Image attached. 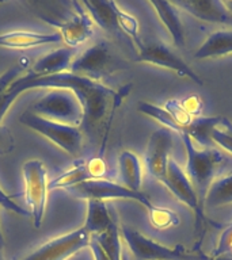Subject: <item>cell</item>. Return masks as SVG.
Instances as JSON below:
<instances>
[{
    "mask_svg": "<svg viewBox=\"0 0 232 260\" xmlns=\"http://www.w3.org/2000/svg\"><path fill=\"white\" fill-rule=\"evenodd\" d=\"M38 88L69 89L76 95L84 111V119L80 129L89 132L91 138L98 134V132H103L101 154H99L102 157L114 113L121 106L124 99L128 96L132 84L124 85L121 89H113L103 83L90 80L87 77L77 76L71 72L42 77H32L27 73H24L12 81L10 87L0 95V125L8 109L20 93Z\"/></svg>",
    "mask_w": 232,
    "mask_h": 260,
    "instance_id": "6da1fadb",
    "label": "cell"
},
{
    "mask_svg": "<svg viewBox=\"0 0 232 260\" xmlns=\"http://www.w3.org/2000/svg\"><path fill=\"white\" fill-rule=\"evenodd\" d=\"M181 137L186 150L187 176L204 205L208 190L215 182L216 174L225 161V157L220 150L213 148H197L187 134H182Z\"/></svg>",
    "mask_w": 232,
    "mask_h": 260,
    "instance_id": "7a4b0ae2",
    "label": "cell"
},
{
    "mask_svg": "<svg viewBox=\"0 0 232 260\" xmlns=\"http://www.w3.org/2000/svg\"><path fill=\"white\" fill-rule=\"evenodd\" d=\"M28 111L49 121L76 127H80L84 119V111L76 95L63 88L49 89L33 103Z\"/></svg>",
    "mask_w": 232,
    "mask_h": 260,
    "instance_id": "3957f363",
    "label": "cell"
},
{
    "mask_svg": "<svg viewBox=\"0 0 232 260\" xmlns=\"http://www.w3.org/2000/svg\"><path fill=\"white\" fill-rule=\"evenodd\" d=\"M120 233L130 252L138 260H209L201 251L187 249L182 245L167 247L128 225H122Z\"/></svg>",
    "mask_w": 232,
    "mask_h": 260,
    "instance_id": "277c9868",
    "label": "cell"
},
{
    "mask_svg": "<svg viewBox=\"0 0 232 260\" xmlns=\"http://www.w3.org/2000/svg\"><path fill=\"white\" fill-rule=\"evenodd\" d=\"M162 184L171 191V194L178 199L179 202L186 205L189 209L193 210L195 215V245L194 251H201V243H202L204 235L207 231V217H205V207L199 201L198 195L195 192L194 187L191 184L190 179L185 171L179 167V164L174 158H170L168 167H167L166 179Z\"/></svg>",
    "mask_w": 232,
    "mask_h": 260,
    "instance_id": "5b68a950",
    "label": "cell"
},
{
    "mask_svg": "<svg viewBox=\"0 0 232 260\" xmlns=\"http://www.w3.org/2000/svg\"><path fill=\"white\" fill-rule=\"evenodd\" d=\"M19 122L33 132L41 134L42 137L48 138L49 141L71 156H77L80 153L83 145V132L80 127L49 121L33 114L28 110L20 115Z\"/></svg>",
    "mask_w": 232,
    "mask_h": 260,
    "instance_id": "8992f818",
    "label": "cell"
},
{
    "mask_svg": "<svg viewBox=\"0 0 232 260\" xmlns=\"http://www.w3.org/2000/svg\"><path fill=\"white\" fill-rule=\"evenodd\" d=\"M24 201L36 228H41L48 202V171L40 160H28L23 164Z\"/></svg>",
    "mask_w": 232,
    "mask_h": 260,
    "instance_id": "52a82bcc",
    "label": "cell"
},
{
    "mask_svg": "<svg viewBox=\"0 0 232 260\" xmlns=\"http://www.w3.org/2000/svg\"><path fill=\"white\" fill-rule=\"evenodd\" d=\"M75 198L84 199H98V201H110V199H126V201H134V202L141 203L147 210L154 206L151 202L150 197L144 192H134L122 186L120 183L111 182L107 179H93L87 182L81 183L79 186L71 187L65 190Z\"/></svg>",
    "mask_w": 232,
    "mask_h": 260,
    "instance_id": "ba28073f",
    "label": "cell"
},
{
    "mask_svg": "<svg viewBox=\"0 0 232 260\" xmlns=\"http://www.w3.org/2000/svg\"><path fill=\"white\" fill-rule=\"evenodd\" d=\"M114 69L115 60L110 45L106 41H99L73 58L69 72L102 83V79L109 76Z\"/></svg>",
    "mask_w": 232,
    "mask_h": 260,
    "instance_id": "9c48e42d",
    "label": "cell"
},
{
    "mask_svg": "<svg viewBox=\"0 0 232 260\" xmlns=\"http://www.w3.org/2000/svg\"><path fill=\"white\" fill-rule=\"evenodd\" d=\"M136 61L168 69V71L177 73L178 76L190 79L191 81H194L195 84H204L201 76H198L193 71L190 65H187V62L183 60L182 57L177 54L170 46H167L166 44H163L160 41H155V42H150V44L142 42L141 46L137 49Z\"/></svg>",
    "mask_w": 232,
    "mask_h": 260,
    "instance_id": "30bf717a",
    "label": "cell"
},
{
    "mask_svg": "<svg viewBox=\"0 0 232 260\" xmlns=\"http://www.w3.org/2000/svg\"><path fill=\"white\" fill-rule=\"evenodd\" d=\"M91 235L84 226L50 240L23 260H68L71 256L89 247Z\"/></svg>",
    "mask_w": 232,
    "mask_h": 260,
    "instance_id": "8fae6325",
    "label": "cell"
},
{
    "mask_svg": "<svg viewBox=\"0 0 232 260\" xmlns=\"http://www.w3.org/2000/svg\"><path fill=\"white\" fill-rule=\"evenodd\" d=\"M172 149V133L170 130L158 129L151 134L146 152V164L150 175L163 183L167 175V167Z\"/></svg>",
    "mask_w": 232,
    "mask_h": 260,
    "instance_id": "7c38bea8",
    "label": "cell"
},
{
    "mask_svg": "<svg viewBox=\"0 0 232 260\" xmlns=\"http://www.w3.org/2000/svg\"><path fill=\"white\" fill-rule=\"evenodd\" d=\"M75 14L64 20H46L48 23L59 28L61 40L68 48L77 49L79 45L89 40L93 36V20L85 12L80 2H72Z\"/></svg>",
    "mask_w": 232,
    "mask_h": 260,
    "instance_id": "4fadbf2b",
    "label": "cell"
},
{
    "mask_svg": "<svg viewBox=\"0 0 232 260\" xmlns=\"http://www.w3.org/2000/svg\"><path fill=\"white\" fill-rule=\"evenodd\" d=\"M179 8L207 23L223 24L232 28V15L224 6L223 0H181L172 2Z\"/></svg>",
    "mask_w": 232,
    "mask_h": 260,
    "instance_id": "5bb4252c",
    "label": "cell"
},
{
    "mask_svg": "<svg viewBox=\"0 0 232 260\" xmlns=\"http://www.w3.org/2000/svg\"><path fill=\"white\" fill-rule=\"evenodd\" d=\"M75 56H76V49L68 48V46L56 49L46 56L41 57L40 60H37L30 71L26 73L32 77H42L69 72Z\"/></svg>",
    "mask_w": 232,
    "mask_h": 260,
    "instance_id": "9a60e30c",
    "label": "cell"
},
{
    "mask_svg": "<svg viewBox=\"0 0 232 260\" xmlns=\"http://www.w3.org/2000/svg\"><path fill=\"white\" fill-rule=\"evenodd\" d=\"M59 32H37V31H8L0 34V48L6 49H30L42 45L59 44L61 42Z\"/></svg>",
    "mask_w": 232,
    "mask_h": 260,
    "instance_id": "2e32d148",
    "label": "cell"
},
{
    "mask_svg": "<svg viewBox=\"0 0 232 260\" xmlns=\"http://www.w3.org/2000/svg\"><path fill=\"white\" fill-rule=\"evenodd\" d=\"M150 6L154 8V11L156 12V15L167 31L170 32L174 46L182 48L185 45V30L179 16V8L171 2H160V0H152L150 2Z\"/></svg>",
    "mask_w": 232,
    "mask_h": 260,
    "instance_id": "e0dca14e",
    "label": "cell"
},
{
    "mask_svg": "<svg viewBox=\"0 0 232 260\" xmlns=\"http://www.w3.org/2000/svg\"><path fill=\"white\" fill-rule=\"evenodd\" d=\"M232 54V28H219L208 34L194 52L195 60H208Z\"/></svg>",
    "mask_w": 232,
    "mask_h": 260,
    "instance_id": "ac0fdd59",
    "label": "cell"
},
{
    "mask_svg": "<svg viewBox=\"0 0 232 260\" xmlns=\"http://www.w3.org/2000/svg\"><path fill=\"white\" fill-rule=\"evenodd\" d=\"M118 172L122 186L134 192H140L142 184V167L137 154L130 150H122L118 156Z\"/></svg>",
    "mask_w": 232,
    "mask_h": 260,
    "instance_id": "d6986e66",
    "label": "cell"
},
{
    "mask_svg": "<svg viewBox=\"0 0 232 260\" xmlns=\"http://www.w3.org/2000/svg\"><path fill=\"white\" fill-rule=\"evenodd\" d=\"M81 6L89 14L93 23L106 31H118L117 16H115V2H105V0H85L81 2Z\"/></svg>",
    "mask_w": 232,
    "mask_h": 260,
    "instance_id": "ffe728a7",
    "label": "cell"
},
{
    "mask_svg": "<svg viewBox=\"0 0 232 260\" xmlns=\"http://www.w3.org/2000/svg\"><path fill=\"white\" fill-rule=\"evenodd\" d=\"M114 223H117L113 219L107 205L105 201L98 199H90L87 201V217L84 221V229L91 236L99 235L102 232L107 231Z\"/></svg>",
    "mask_w": 232,
    "mask_h": 260,
    "instance_id": "44dd1931",
    "label": "cell"
},
{
    "mask_svg": "<svg viewBox=\"0 0 232 260\" xmlns=\"http://www.w3.org/2000/svg\"><path fill=\"white\" fill-rule=\"evenodd\" d=\"M93 175L87 166V160H77L71 168L61 172L56 179L49 182L48 190H68L71 187L79 186L81 183L93 180Z\"/></svg>",
    "mask_w": 232,
    "mask_h": 260,
    "instance_id": "7402d4cb",
    "label": "cell"
},
{
    "mask_svg": "<svg viewBox=\"0 0 232 260\" xmlns=\"http://www.w3.org/2000/svg\"><path fill=\"white\" fill-rule=\"evenodd\" d=\"M232 203V174L216 179L208 190L204 206L220 207Z\"/></svg>",
    "mask_w": 232,
    "mask_h": 260,
    "instance_id": "603a6c76",
    "label": "cell"
},
{
    "mask_svg": "<svg viewBox=\"0 0 232 260\" xmlns=\"http://www.w3.org/2000/svg\"><path fill=\"white\" fill-rule=\"evenodd\" d=\"M115 16H117V24L118 28L124 31L126 36L129 37L130 40L134 42L136 50L142 45V41L140 38V26H138V20L134 18L133 15H130L126 11H124L122 8H120L117 3H115Z\"/></svg>",
    "mask_w": 232,
    "mask_h": 260,
    "instance_id": "cb8c5ba5",
    "label": "cell"
},
{
    "mask_svg": "<svg viewBox=\"0 0 232 260\" xmlns=\"http://www.w3.org/2000/svg\"><path fill=\"white\" fill-rule=\"evenodd\" d=\"M148 218L151 225L156 229H170L179 225L178 215L166 207L152 206L148 209Z\"/></svg>",
    "mask_w": 232,
    "mask_h": 260,
    "instance_id": "d4e9b609",
    "label": "cell"
},
{
    "mask_svg": "<svg viewBox=\"0 0 232 260\" xmlns=\"http://www.w3.org/2000/svg\"><path fill=\"white\" fill-rule=\"evenodd\" d=\"M211 141L232 154V122L228 118L223 117L220 125L212 130Z\"/></svg>",
    "mask_w": 232,
    "mask_h": 260,
    "instance_id": "484cf974",
    "label": "cell"
},
{
    "mask_svg": "<svg viewBox=\"0 0 232 260\" xmlns=\"http://www.w3.org/2000/svg\"><path fill=\"white\" fill-rule=\"evenodd\" d=\"M221 255H232V223L228 225L227 229L221 233L217 247L209 259H215Z\"/></svg>",
    "mask_w": 232,
    "mask_h": 260,
    "instance_id": "4316f807",
    "label": "cell"
},
{
    "mask_svg": "<svg viewBox=\"0 0 232 260\" xmlns=\"http://www.w3.org/2000/svg\"><path fill=\"white\" fill-rule=\"evenodd\" d=\"M0 206L8 211H12V213H16V214L23 215V217H28V215H30L28 210H26V209H23L22 206H19V205L12 199L11 195H8L2 187H0Z\"/></svg>",
    "mask_w": 232,
    "mask_h": 260,
    "instance_id": "83f0119b",
    "label": "cell"
},
{
    "mask_svg": "<svg viewBox=\"0 0 232 260\" xmlns=\"http://www.w3.org/2000/svg\"><path fill=\"white\" fill-rule=\"evenodd\" d=\"M87 166H89V170L94 179H105L106 174H107V167H106L105 160L101 156L89 158Z\"/></svg>",
    "mask_w": 232,
    "mask_h": 260,
    "instance_id": "f1b7e54d",
    "label": "cell"
},
{
    "mask_svg": "<svg viewBox=\"0 0 232 260\" xmlns=\"http://www.w3.org/2000/svg\"><path fill=\"white\" fill-rule=\"evenodd\" d=\"M15 148V140L14 136L8 130V127L0 125V154L11 153Z\"/></svg>",
    "mask_w": 232,
    "mask_h": 260,
    "instance_id": "f546056e",
    "label": "cell"
},
{
    "mask_svg": "<svg viewBox=\"0 0 232 260\" xmlns=\"http://www.w3.org/2000/svg\"><path fill=\"white\" fill-rule=\"evenodd\" d=\"M22 71H23V67L22 65H15V67H12V68L7 69L6 72L0 76V95L6 91V89L10 87L12 81L18 79V77L22 75Z\"/></svg>",
    "mask_w": 232,
    "mask_h": 260,
    "instance_id": "4dcf8cb0",
    "label": "cell"
},
{
    "mask_svg": "<svg viewBox=\"0 0 232 260\" xmlns=\"http://www.w3.org/2000/svg\"><path fill=\"white\" fill-rule=\"evenodd\" d=\"M181 105L185 109V111L193 118L199 117V113L202 110V102H201V99L197 95H191V96L185 98L183 101H181Z\"/></svg>",
    "mask_w": 232,
    "mask_h": 260,
    "instance_id": "1f68e13d",
    "label": "cell"
},
{
    "mask_svg": "<svg viewBox=\"0 0 232 260\" xmlns=\"http://www.w3.org/2000/svg\"><path fill=\"white\" fill-rule=\"evenodd\" d=\"M89 248L91 249V253H93L94 260H110L109 255L106 253L105 249L101 247V244L98 243L97 239L91 236V240H90Z\"/></svg>",
    "mask_w": 232,
    "mask_h": 260,
    "instance_id": "d6a6232c",
    "label": "cell"
},
{
    "mask_svg": "<svg viewBox=\"0 0 232 260\" xmlns=\"http://www.w3.org/2000/svg\"><path fill=\"white\" fill-rule=\"evenodd\" d=\"M224 6H225V8L228 10V12L232 15V0H223Z\"/></svg>",
    "mask_w": 232,
    "mask_h": 260,
    "instance_id": "836d02e7",
    "label": "cell"
},
{
    "mask_svg": "<svg viewBox=\"0 0 232 260\" xmlns=\"http://www.w3.org/2000/svg\"><path fill=\"white\" fill-rule=\"evenodd\" d=\"M209 260H232V255H221L215 257V259H209Z\"/></svg>",
    "mask_w": 232,
    "mask_h": 260,
    "instance_id": "e575fe53",
    "label": "cell"
},
{
    "mask_svg": "<svg viewBox=\"0 0 232 260\" xmlns=\"http://www.w3.org/2000/svg\"><path fill=\"white\" fill-rule=\"evenodd\" d=\"M4 248V237H3V232H2V228H0V249Z\"/></svg>",
    "mask_w": 232,
    "mask_h": 260,
    "instance_id": "d590c367",
    "label": "cell"
},
{
    "mask_svg": "<svg viewBox=\"0 0 232 260\" xmlns=\"http://www.w3.org/2000/svg\"><path fill=\"white\" fill-rule=\"evenodd\" d=\"M2 251H3V249H0V260H4V257H3V253H2Z\"/></svg>",
    "mask_w": 232,
    "mask_h": 260,
    "instance_id": "8d00e7d4",
    "label": "cell"
},
{
    "mask_svg": "<svg viewBox=\"0 0 232 260\" xmlns=\"http://www.w3.org/2000/svg\"><path fill=\"white\" fill-rule=\"evenodd\" d=\"M122 260H129V259H128V256L126 255H122Z\"/></svg>",
    "mask_w": 232,
    "mask_h": 260,
    "instance_id": "74e56055",
    "label": "cell"
}]
</instances>
